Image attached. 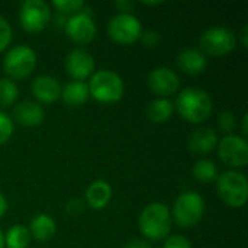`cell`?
<instances>
[{
	"label": "cell",
	"instance_id": "6da1fadb",
	"mask_svg": "<svg viewBox=\"0 0 248 248\" xmlns=\"http://www.w3.org/2000/svg\"><path fill=\"white\" fill-rule=\"evenodd\" d=\"M176 108L180 116L190 124L206 121L214 109L211 96L199 87H187L179 93Z\"/></svg>",
	"mask_w": 248,
	"mask_h": 248
},
{
	"label": "cell",
	"instance_id": "7a4b0ae2",
	"mask_svg": "<svg viewBox=\"0 0 248 248\" xmlns=\"http://www.w3.org/2000/svg\"><path fill=\"white\" fill-rule=\"evenodd\" d=\"M138 227L147 240L160 241L166 238L171 228V215L169 208L158 202L147 205L138 218Z\"/></svg>",
	"mask_w": 248,
	"mask_h": 248
},
{
	"label": "cell",
	"instance_id": "3957f363",
	"mask_svg": "<svg viewBox=\"0 0 248 248\" xmlns=\"http://www.w3.org/2000/svg\"><path fill=\"white\" fill-rule=\"evenodd\" d=\"M87 87L89 94L100 103H116L124 96V81L110 70H100L93 74Z\"/></svg>",
	"mask_w": 248,
	"mask_h": 248
},
{
	"label": "cell",
	"instance_id": "277c9868",
	"mask_svg": "<svg viewBox=\"0 0 248 248\" xmlns=\"http://www.w3.org/2000/svg\"><path fill=\"white\" fill-rule=\"evenodd\" d=\"M218 195L230 208H243L248 199L247 177L238 171H225L218 177Z\"/></svg>",
	"mask_w": 248,
	"mask_h": 248
},
{
	"label": "cell",
	"instance_id": "5b68a950",
	"mask_svg": "<svg viewBox=\"0 0 248 248\" xmlns=\"http://www.w3.org/2000/svg\"><path fill=\"white\" fill-rule=\"evenodd\" d=\"M205 214V201L196 192L182 193L173 206V219L182 228L196 225Z\"/></svg>",
	"mask_w": 248,
	"mask_h": 248
},
{
	"label": "cell",
	"instance_id": "8992f818",
	"mask_svg": "<svg viewBox=\"0 0 248 248\" xmlns=\"http://www.w3.org/2000/svg\"><path fill=\"white\" fill-rule=\"evenodd\" d=\"M36 67V54L28 45L13 46L3 60L4 73L13 80H23Z\"/></svg>",
	"mask_w": 248,
	"mask_h": 248
},
{
	"label": "cell",
	"instance_id": "52a82bcc",
	"mask_svg": "<svg viewBox=\"0 0 248 248\" xmlns=\"http://www.w3.org/2000/svg\"><path fill=\"white\" fill-rule=\"evenodd\" d=\"M51 19L49 6L42 0H26L19 10L20 26L29 33H38L44 31Z\"/></svg>",
	"mask_w": 248,
	"mask_h": 248
},
{
	"label": "cell",
	"instance_id": "ba28073f",
	"mask_svg": "<svg viewBox=\"0 0 248 248\" xmlns=\"http://www.w3.org/2000/svg\"><path fill=\"white\" fill-rule=\"evenodd\" d=\"M108 33L113 42L129 45L140 39L142 33V26L134 15L119 13L110 19L108 25Z\"/></svg>",
	"mask_w": 248,
	"mask_h": 248
},
{
	"label": "cell",
	"instance_id": "9c48e42d",
	"mask_svg": "<svg viewBox=\"0 0 248 248\" xmlns=\"http://www.w3.org/2000/svg\"><path fill=\"white\" fill-rule=\"evenodd\" d=\"M237 45V38L232 31L215 26L205 31L201 36V48L203 52L212 57H224L234 51Z\"/></svg>",
	"mask_w": 248,
	"mask_h": 248
},
{
	"label": "cell",
	"instance_id": "30bf717a",
	"mask_svg": "<svg viewBox=\"0 0 248 248\" xmlns=\"http://www.w3.org/2000/svg\"><path fill=\"white\" fill-rule=\"evenodd\" d=\"M219 158L230 167H244L248 163V144L234 134L225 135L218 147Z\"/></svg>",
	"mask_w": 248,
	"mask_h": 248
},
{
	"label": "cell",
	"instance_id": "8fae6325",
	"mask_svg": "<svg viewBox=\"0 0 248 248\" xmlns=\"http://www.w3.org/2000/svg\"><path fill=\"white\" fill-rule=\"evenodd\" d=\"M65 33L73 42L86 45L96 36V23L89 13H76L67 20Z\"/></svg>",
	"mask_w": 248,
	"mask_h": 248
},
{
	"label": "cell",
	"instance_id": "7c38bea8",
	"mask_svg": "<svg viewBox=\"0 0 248 248\" xmlns=\"http://www.w3.org/2000/svg\"><path fill=\"white\" fill-rule=\"evenodd\" d=\"M148 87L154 94L163 99H167L169 96H173L174 93H177L180 87V78L173 70L160 67L150 73Z\"/></svg>",
	"mask_w": 248,
	"mask_h": 248
},
{
	"label": "cell",
	"instance_id": "4fadbf2b",
	"mask_svg": "<svg viewBox=\"0 0 248 248\" xmlns=\"http://www.w3.org/2000/svg\"><path fill=\"white\" fill-rule=\"evenodd\" d=\"M65 70L74 81H83L93 74L94 58L89 51L76 48L65 58Z\"/></svg>",
	"mask_w": 248,
	"mask_h": 248
},
{
	"label": "cell",
	"instance_id": "5bb4252c",
	"mask_svg": "<svg viewBox=\"0 0 248 248\" xmlns=\"http://www.w3.org/2000/svg\"><path fill=\"white\" fill-rule=\"evenodd\" d=\"M32 93L41 103H54L61 97V84L55 77L39 76L32 81Z\"/></svg>",
	"mask_w": 248,
	"mask_h": 248
},
{
	"label": "cell",
	"instance_id": "9a60e30c",
	"mask_svg": "<svg viewBox=\"0 0 248 248\" xmlns=\"http://www.w3.org/2000/svg\"><path fill=\"white\" fill-rule=\"evenodd\" d=\"M13 115H15V119L26 128H33V126L41 125L45 118L42 106L31 100H25L16 105Z\"/></svg>",
	"mask_w": 248,
	"mask_h": 248
},
{
	"label": "cell",
	"instance_id": "2e32d148",
	"mask_svg": "<svg viewBox=\"0 0 248 248\" xmlns=\"http://www.w3.org/2000/svg\"><path fill=\"white\" fill-rule=\"evenodd\" d=\"M177 65L179 68L190 76H198L206 70L208 61L205 54L201 49L196 48H187L183 49L177 57Z\"/></svg>",
	"mask_w": 248,
	"mask_h": 248
},
{
	"label": "cell",
	"instance_id": "e0dca14e",
	"mask_svg": "<svg viewBox=\"0 0 248 248\" xmlns=\"http://www.w3.org/2000/svg\"><path fill=\"white\" fill-rule=\"evenodd\" d=\"M217 144H218V137L214 132V129L199 128L189 137L187 147L193 154L203 155V154H209L211 151H214Z\"/></svg>",
	"mask_w": 248,
	"mask_h": 248
},
{
	"label": "cell",
	"instance_id": "ac0fdd59",
	"mask_svg": "<svg viewBox=\"0 0 248 248\" xmlns=\"http://www.w3.org/2000/svg\"><path fill=\"white\" fill-rule=\"evenodd\" d=\"M110 199H112V187L105 180L93 182L86 190V202L92 209L100 211L106 208Z\"/></svg>",
	"mask_w": 248,
	"mask_h": 248
},
{
	"label": "cell",
	"instance_id": "d6986e66",
	"mask_svg": "<svg viewBox=\"0 0 248 248\" xmlns=\"http://www.w3.org/2000/svg\"><path fill=\"white\" fill-rule=\"evenodd\" d=\"M55 232H57L55 221L46 214H39L31 221L29 234L36 241H42V243L49 241L55 235Z\"/></svg>",
	"mask_w": 248,
	"mask_h": 248
},
{
	"label": "cell",
	"instance_id": "ffe728a7",
	"mask_svg": "<svg viewBox=\"0 0 248 248\" xmlns=\"http://www.w3.org/2000/svg\"><path fill=\"white\" fill-rule=\"evenodd\" d=\"M89 87L84 81H70L61 89V97L68 106H81L89 99Z\"/></svg>",
	"mask_w": 248,
	"mask_h": 248
},
{
	"label": "cell",
	"instance_id": "44dd1931",
	"mask_svg": "<svg viewBox=\"0 0 248 248\" xmlns=\"http://www.w3.org/2000/svg\"><path fill=\"white\" fill-rule=\"evenodd\" d=\"M174 112V105L169 99H155L151 100L147 106V116L154 124H163L167 122Z\"/></svg>",
	"mask_w": 248,
	"mask_h": 248
},
{
	"label": "cell",
	"instance_id": "7402d4cb",
	"mask_svg": "<svg viewBox=\"0 0 248 248\" xmlns=\"http://www.w3.org/2000/svg\"><path fill=\"white\" fill-rule=\"evenodd\" d=\"M31 243L29 230L23 225L12 227L4 235V246L7 248H28Z\"/></svg>",
	"mask_w": 248,
	"mask_h": 248
},
{
	"label": "cell",
	"instance_id": "603a6c76",
	"mask_svg": "<svg viewBox=\"0 0 248 248\" xmlns=\"http://www.w3.org/2000/svg\"><path fill=\"white\" fill-rule=\"evenodd\" d=\"M193 176L202 183H212L218 179V167L211 160H199L193 166Z\"/></svg>",
	"mask_w": 248,
	"mask_h": 248
},
{
	"label": "cell",
	"instance_id": "cb8c5ba5",
	"mask_svg": "<svg viewBox=\"0 0 248 248\" xmlns=\"http://www.w3.org/2000/svg\"><path fill=\"white\" fill-rule=\"evenodd\" d=\"M19 96V89L10 78L0 80V106H12Z\"/></svg>",
	"mask_w": 248,
	"mask_h": 248
},
{
	"label": "cell",
	"instance_id": "d4e9b609",
	"mask_svg": "<svg viewBox=\"0 0 248 248\" xmlns=\"http://www.w3.org/2000/svg\"><path fill=\"white\" fill-rule=\"evenodd\" d=\"M13 121L4 112H0V145L6 144L13 135Z\"/></svg>",
	"mask_w": 248,
	"mask_h": 248
},
{
	"label": "cell",
	"instance_id": "484cf974",
	"mask_svg": "<svg viewBox=\"0 0 248 248\" xmlns=\"http://www.w3.org/2000/svg\"><path fill=\"white\" fill-rule=\"evenodd\" d=\"M52 4L58 12L67 13V15H71V13L76 15L84 7V3L80 0H62V1H54Z\"/></svg>",
	"mask_w": 248,
	"mask_h": 248
},
{
	"label": "cell",
	"instance_id": "4316f807",
	"mask_svg": "<svg viewBox=\"0 0 248 248\" xmlns=\"http://www.w3.org/2000/svg\"><path fill=\"white\" fill-rule=\"evenodd\" d=\"M12 41V28L9 22L0 15V52H3Z\"/></svg>",
	"mask_w": 248,
	"mask_h": 248
},
{
	"label": "cell",
	"instance_id": "83f0119b",
	"mask_svg": "<svg viewBox=\"0 0 248 248\" xmlns=\"http://www.w3.org/2000/svg\"><path fill=\"white\" fill-rule=\"evenodd\" d=\"M218 126L222 132L231 135L235 128V116L232 112H222L218 119Z\"/></svg>",
	"mask_w": 248,
	"mask_h": 248
},
{
	"label": "cell",
	"instance_id": "f1b7e54d",
	"mask_svg": "<svg viewBox=\"0 0 248 248\" xmlns=\"http://www.w3.org/2000/svg\"><path fill=\"white\" fill-rule=\"evenodd\" d=\"M164 248H192V244L183 235H171L166 240Z\"/></svg>",
	"mask_w": 248,
	"mask_h": 248
},
{
	"label": "cell",
	"instance_id": "f546056e",
	"mask_svg": "<svg viewBox=\"0 0 248 248\" xmlns=\"http://www.w3.org/2000/svg\"><path fill=\"white\" fill-rule=\"evenodd\" d=\"M141 42L148 46V48H154L160 44V33L155 31H144L140 36Z\"/></svg>",
	"mask_w": 248,
	"mask_h": 248
},
{
	"label": "cell",
	"instance_id": "4dcf8cb0",
	"mask_svg": "<svg viewBox=\"0 0 248 248\" xmlns=\"http://www.w3.org/2000/svg\"><path fill=\"white\" fill-rule=\"evenodd\" d=\"M65 211H67L70 215H78V214H81V211H83V202L78 201V199H73V201H70V202L67 203Z\"/></svg>",
	"mask_w": 248,
	"mask_h": 248
},
{
	"label": "cell",
	"instance_id": "1f68e13d",
	"mask_svg": "<svg viewBox=\"0 0 248 248\" xmlns=\"http://www.w3.org/2000/svg\"><path fill=\"white\" fill-rule=\"evenodd\" d=\"M124 248H151L150 246V243L148 241H145V240H140V238H132V240H129Z\"/></svg>",
	"mask_w": 248,
	"mask_h": 248
},
{
	"label": "cell",
	"instance_id": "d6a6232c",
	"mask_svg": "<svg viewBox=\"0 0 248 248\" xmlns=\"http://www.w3.org/2000/svg\"><path fill=\"white\" fill-rule=\"evenodd\" d=\"M115 7H116L121 13H129V12H132V9H134V3L126 1V0H121V1H116V3H115Z\"/></svg>",
	"mask_w": 248,
	"mask_h": 248
},
{
	"label": "cell",
	"instance_id": "836d02e7",
	"mask_svg": "<svg viewBox=\"0 0 248 248\" xmlns=\"http://www.w3.org/2000/svg\"><path fill=\"white\" fill-rule=\"evenodd\" d=\"M7 211V202H6V198L0 193V218L6 214Z\"/></svg>",
	"mask_w": 248,
	"mask_h": 248
},
{
	"label": "cell",
	"instance_id": "e575fe53",
	"mask_svg": "<svg viewBox=\"0 0 248 248\" xmlns=\"http://www.w3.org/2000/svg\"><path fill=\"white\" fill-rule=\"evenodd\" d=\"M247 33H248V28L246 26V28L243 29V32H241V39H243V46H244V48H247L248 46V41H247L248 35Z\"/></svg>",
	"mask_w": 248,
	"mask_h": 248
},
{
	"label": "cell",
	"instance_id": "d590c367",
	"mask_svg": "<svg viewBox=\"0 0 248 248\" xmlns=\"http://www.w3.org/2000/svg\"><path fill=\"white\" fill-rule=\"evenodd\" d=\"M247 119H248V116H247V115H246V116L243 118V128H241V129H243V134H244V135H247V134H248Z\"/></svg>",
	"mask_w": 248,
	"mask_h": 248
},
{
	"label": "cell",
	"instance_id": "8d00e7d4",
	"mask_svg": "<svg viewBox=\"0 0 248 248\" xmlns=\"http://www.w3.org/2000/svg\"><path fill=\"white\" fill-rule=\"evenodd\" d=\"M144 4L147 6H158V4H163V1H142Z\"/></svg>",
	"mask_w": 248,
	"mask_h": 248
},
{
	"label": "cell",
	"instance_id": "74e56055",
	"mask_svg": "<svg viewBox=\"0 0 248 248\" xmlns=\"http://www.w3.org/2000/svg\"><path fill=\"white\" fill-rule=\"evenodd\" d=\"M0 248H4V235L1 231H0Z\"/></svg>",
	"mask_w": 248,
	"mask_h": 248
}]
</instances>
